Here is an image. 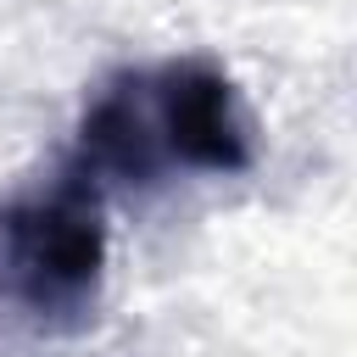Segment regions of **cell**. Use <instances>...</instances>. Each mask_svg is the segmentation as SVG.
Returning a JSON list of instances; mask_svg holds the SVG:
<instances>
[{
  "label": "cell",
  "mask_w": 357,
  "mask_h": 357,
  "mask_svg": "<svg viewBox=\"0 0 357 357\" xmlns=\"http://www.w3.org/2000/svg\"><path fill=\"white\" fill-rule=\"evenodd\" d=\"M11 262L17 284L39 312L78 307L106 262V229L89 195L61 190L11 212Z\"/></svg>",
  "instance_id": "6da1fadb"
},
{
  "label": "cell",
  "mask_w": 357,
  "mask_h": 357,
  "mask_svg": "<svg viewBox=\"0 0 357 357\" xmlns=\"http://www.w3.org/2000/svg\"><path fill=\"white\" fill-rule=\"evenodd\" d=\"M156 128L162 145L201 173H240L251 162L245 117L234 106V84L201 61L167 67L156 78Z\"/></svg>",
  "instance_id": "7a4b0ae2"
},
{
  "label": "cell",
  "mask_w": 357,
  "mask_h": 357,
  "mask_svg": "<svg viewBox=\"0 0 357 357\" xmlns=\"http://www.w3.org/2000/svg\"><path fill=\"white\" fill-rule=\"evenodd\" d=\"M84 151L95 167L123 173V178H151V134L139 123V112L123 95H106L89 117H84Z\"/></svg>",
  "instance_id": "3957f363"
}]
</instances>
